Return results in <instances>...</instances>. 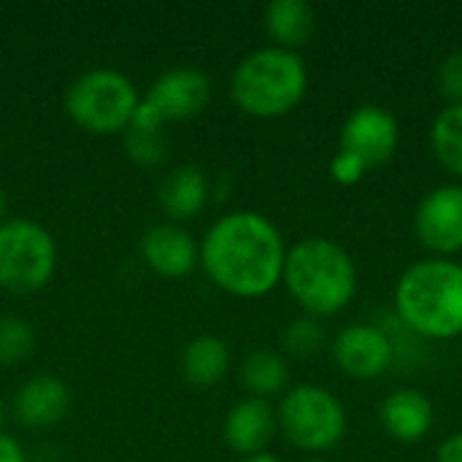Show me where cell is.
Returning <instances> with one entry per match:
<instances>
[{"label": "cell", "instance_id": "cb8c5ba5", "mask_svg": "<svg viewBox=\"0 0 462 462\" xmlns=\"http://www.w3.org/2000/svg\"><path fill=\"white\" fill-rule=\"evenodd\" d=\"M436 81H439V92L449 103H462V51H452L449 57L441 60Z\"/></svg>", "mask_w": 462, "mask_h": 462}, {"label": "cell", "instance_id": "d6986e66", "mask_svg": "<svg viewBox=\"0 0 462 462\" xmlns=\"http://www.w3.org/2000/svg\"><path fill=\"white\" fill-rule=\"evenodd\" d=\"M241 382L252 398H279L290 390V363L282 352L254 349L241 363Z\"/></svg>", "mask_w": 462, "mask_h": 462}, {"label": "cell", "instance_id": "f546056e", "mask_svg": "<svg viewBox=\"0 0 462 462\" xmlns=\"http://www.w3.org/2000/svg\"><path fill=\"white\" fill-rule=\"evenodd\" d=\"M3 420H5V403L0 401V425H3Z\"/></svg>", "mask_w": 462, "mask_h": 462}, {"label": "cell", "instance_id": "6da1fadb", "mask_svg": "<svg viewBox=\"0 0 462 462\" xmlns=\"http://www.w3.org/2000/svg\"><path fill=\"white\" fill-rule=\"evenodd\" d=\"M287 244L282 230L260 211L222 214L200 241V268L208 282L244 300L265 298L282 284Z\"/></svg>", "mask_w": 462, "mask_h": 462}, {"label": "cell", "instance_id": "7a4b0ae2", "mask_svg": "<svg viewBox=\"0 0 462 462\" xmlns=\"http://www.w3.org/2000/svg\"><path fill=\"white\" fill-rule=\"evenodd\" d=\"M398 322L430 341L462 336V263L455 257H425L409 265L395 284Z\"/></svg>", "mask_w": 462, "mask_h": 462}, {"label": "cell", "instance_id": "5b68a950", "mask_svg": "<svg viewBox=\"0 0 462 462\" xmlns=\"http://www.w3.org/2000/svg\"><path fill=\"white\" fill-rule=\"evenodd\" d=\"M141 95L135 84L114 68L81 73L65 95L68 116L92 135H125L133 125Z\"/></svg>", "mask_w": 462, "mask_h": 462}, {"label": "cell", "instance_id": "7402d4cb", "mask_svg": "<svg viewBox=\"0 0 462 462\" xmlns=\"http://www.w3.org/2000/svg\"><path fill=\"white\" fill-rule=\"evenodd\" d=\"M35 349V333L22 317H0V365L11 368L27 360Z\"/></svg>", "mask_w": 462, "mask_h": 462}, {"label": "cell", "instance_id": "f1b7e54d", "mask_svg": "<svg viewBox=\"0 0 462 462\" xmlns=\"http://www.w3.org/2000/svg\"><path fill=\"white\" fill-rule=\"evenodd\" d=\"M5 214H8V195H5V189L0 187V225H3L5 219H8Z\"/></svg>", "mask_w": 462, "mask_h": 462}, {"label": "cell", "instance_id": "83f0119b", "mask_svg": "<svg viewBox=\"0 0 462 462\" xmlns=\"http://www.w3.org/2000/svg\"><path fill=\"white\" fill-rule=\"evenodd\" d=\"M241 462H282L276 455L271 452H260V455H249V457H241Z\"/></svg>", "mask_w": 462, "mask_h": 462}, {"label": "cell", "instance_id": "e0dca14e", "mask_svg": "<svg viewBox=\"0 0 462 462\" xmlns=\"http://www.w3.org/2000/svg\"><path fill=\"white\" fill-rule=\"evenodd\" d=\"M263 27L273 41L271 46L298 51L314 35L317 16L306 0H273L263 11Z\"/></svg>", "mask_w": 462, "mask_h": 462}, {"label": "cell", "instance_id": "277c9868", "mask_svg": "<svg viewBox=\"0 0 462 462\" xmlns=\"http://www.w3.org/2000/svg\"><path fill=\"white\" fill-rule=\"evenodd\" d=\"M309 68L298 51L263 46L246 54L230 76V97L246 116L279 119L300 106Z\"/></svg>", "mask_w": 462, "mask_h": 462}, {"label": "cell", "instance_id": "484cf974", "mask_svg": "<svg viewBox=\"0 0 462 462\" xmlns=\"http://www.w3.org/2000/svg\"><path fill=\"white\" fill-rule=\"evenodd\" d=\"M436 462H462V430L447 436L439 449H436Z\"/></svg>", "mask_w": 462, "mask_h": 462}, {"label": "cell", "instance_id": "ffe728a7", "mask_svg": "<svg viewBox=\"0 0 462 462\" xmlns=\"http://www.w3.org/2000/svg\"><path fill=\"white\" fill-rule=\"evenodd\" d=\"M430 149L436 162L462 179V103H449L430 127Z\"/></svg>", "mask_w": 462, "mask_h": 462}, {"label": "cell", "instance_id": "1f68e13d", "mask_svg": "<svg viewBox=\"0 0 462 462\" xmlns=\"http://www.w3.org/2000/svg\"><path fill=\"white\" fill-rule=\"evenodd\" d=\"M460 263H462V260H460Z\"/></svg>", "mask_w": 462, "mask_h": 462}, {"label": "cell", "instance_id": "5bb4252c", "mask_svg": "<svg viewBox=\"0 0 462 462\" xmlns=\"http://www.w3.org/2000/svg\"><path fill=\"white\" fill-rule=\"evenodd\" d=\"M68 409H70L68 384L62 379L46 376V374L27 379L11 401L14 420L30 430H43V428L62 422Z\"/></svg>", "mask_w": 462, "mask_h": 462}, {"label": "cell", "instance_id": "d4e9b609", "mask_svg": "<svg viewBox=\"0 0 462 462\" xmlns=\"http://www.w3.org/2000/svg\"><path fill=\"white\" fill-rule=\"evenodd\" d=\"M368 168L363 160H357L355 154L349 152H336V157L330 160V179L341 187H352V184H360L365 179Z\"/></svg>", "mask_w": 462, "mask_h": 462}, {"label": "cell", "instance_id": "ba28073f", "mask_svg": "<svg viewBox=\"0 0 462 462\" xmlns=\"http://www.w3.org/2000/svg\"><path fill=\"white\" fill-rule=\"evenodd\" d=\"M414 236L430 257L462 254V184H439L420 200Z\"/></svg>", "mask_w": 462, "mask_h": 462}, {"label": "cell", "instance_id": "2e32d148", "mask_svg": "<svg viewBox=\"0 0 462 462\" xmlns=\"http://www.w3.org/2000/svg\"><path fill=\"white\" fill-rule=\"evenodd\" d=\"M433 403L420 390H398L379 406V422L393 441L417 444L433 428Z\"/></svg>", "mask_w": 462, "mask_h": 462}, {"label": "cell", "instance_id": "9a60e30c", "mask_svg": "<svg viewBox=\"0 0 462 462\" xmlns=\"http://www.w3.org/2000/svg\"><path fill=\"white\" fill-rule=\"evenodd\" d=\"M208 195H211L208 176L198 165H176L171 173H165L157 189L162 214L176 225L200 217L208 203Z\"/></svg>", "mask_w": 462, "mask_h": 462}, {"label": "cell", "instance_id": "9c48e42d", "mask_svg": "<svg viewBox=\"0 0 462 462\" xmlns=\"http://www.w3.org/2000/svg\"><path fill=\"white\" fill-rule=\"evenodd\" d=\"M398 146H401L398 119L387 108L374 106V103L355 108L346 116L341 127V138H338V149L363 160L368 171L390 162Z\"/></svg>", "mask_w": 462, "mask_h": 462}, {"label": "cell", "instance_id": "4dcf8cb0", "mask_svg": "<svg viewBox=\"0 0 462 462\" xmlns=\"http://www.w3.org/2000/svg\"><path fill=\"white\" fill-rule=\"evenodd\" d=\"M303 462H330V460H325V457H309V460H303Z\"/></svg>", "mask_w": 462, "mask_h": 462}, {"label": "cell", "instance_id": "ac0fdd59", "mask_svg": "<svg viewBox=\"0 0 462 462\" xmlns=\"http://www.w3.org/2000/svg\"><path fill=\"white\" fill-rule=\"evenodd\" d=\"M230 346L219 336H198L181 352V374L192 387H214L230 374Z\"/></svg>", "mask_w": 462, "mask_h": 462}, {"label": "cell", "instance_id": "44dd1931", "mask_svg": "<svg viewBox=\"0 0 462 462\" xmlns=\"http://www.w3.org/2000/svg\"><path fill=\"white\" fill-rule=\"evenodd\" d=\"M328 344V333L322 328V322L317 317H298L292 319L284 333H282V346H284V355L295 357V360H309V357H317Z\"/></svg>", "mask_w": 462, "mask_h": 462}, {"label": "cell", "instance_id": "30bf717a", "mask_svg": "<svg viewBox=\"0 0 462 462\" xmlns=\"http://www.w3.org/2000/svg\"><path fill=\"white\" fill-rule=\"evenodd\" d=\"M333 360L349 379L371 382L390 371L395 341L379 325H349L333 341Z\"/></svg>", "mask_w": 462, "mask_h": 462}, {"label": "cell", "instance_id": "4fadbf2b", "mask_svg": "<svg viewBox=\"0 0 462 462\" xmlns=\"http://www.w3.org/2000/svg\"><path fill=\"white\" fill-rule=\"evenodd\" d=\"M225 444L236 452V455H260L268 452L271 441L279 433V420H276V406L271 401L263 398H244L238 403L230 406L225 425Z\"/></svg>", "mask_w": 462, "mask_h": 462}, {"label": "cell", "instance_id": "52a82bcc", "mask_svg": "<svg viewBox=\"0 0 462 462\" xmlns=\"http://www.w3.org/2000/svg\"><path fill=\"white\" fill-rule=\"evenodd\" d=\"M57 271V244L51 233L24 217L0 225V290L32 295L43 290Z\"/></svg>", "mask_w": 462, "mask_h": 462}, {"label": "cell", "instance_id": "8992f818", "mask_svg": "<svg viewBox=\"0 0 462 462\" xmlns=\"http://www.w3.org/2000/svg\"><path fill=\"white\" fill-rule=\"evenodd\" d=\"M279 433L306 455L336 449L346 436V409L322 384L290 387L276 406Z\"/></svg>", "mask_w": 462, "mask_h": 462}, {"label": "cell", "instance_id": "4316f807", "mask_svg": "<svg viewBox=\"0 0 462 462\" xmlns=\"http://www.w3.org/2000/svg\"><path fill=\"white\" fill-rule=\"evenodd\" d=\"M0 462H27L22 444L8 433H0Z\"/></svg>", "mask_w": 462, "mask_h": 462}, {"label": "cell", "instance_id": "8fae6325", "mask_svg": "<svg viewBox=\"0 0 462 462\" xmlns=\"http://www.w3.org/2000/svg\"><path fill=\"white\" fill-rule=\"evenodd\" d=\"M211 100V81L203 70L179 65L165 70L143 95V103L160 116L162 125L198 116Z\"/></svg>", "mask_w": 462, "mask_h": 462}, {"label": "cell", "instance_id": "603a6c76", "mask_svg": "<svg viewBox=\"0 0 462 462\" xmlns=\"http://www.w3.org/2000/svg\"><path fill=\"white\" fill-rule=\"evenodd\" d=\"M125 152L135 165L143 168H154L168 157V141L162 133H149V130H135L127 127L125 130Z\"/></svg>", "mask_w": 462, "mask_h": 462}, {"label": "cell", "instance_id": "7c38bea8", "mask_svg": "<svg viewBox=\"0 0 462 462\" xmlns=\"http://www.w3.org/2000/svg\"><path fill=\"white\" fill-rule=\"evenodd\" d=\"M138 252L141 260L162 279H184L200 265V244L187 227L176 222L149 227L141 236Z\"/></svg>", "mask_w": 462, "mask_h": 462}, {"label": "cell", "instance_id": "3957f363", "mask_svg": "<svg viewBox=\"0 0 462 462\" xmlns=\"http://www.w3.org/2000/svg\"><path fill=\"white\" fill-rule=\"evenodd\" d=\"M282 284L303 314L325 319L349 309L360 279L352 254L341 244L309 236L287 246Z\"/></svg>", "mask_w": 462, "mask_h": 462}]
</instances>
